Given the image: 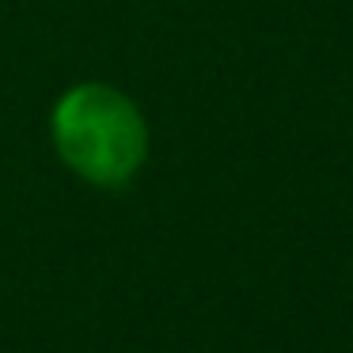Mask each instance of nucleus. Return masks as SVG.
I'll list each match as a JSON object with an SVG mask.
<instances>
[{
	"label": "nucleus",
	"mask_w": 353,
	"mask_h": 353,
	"mask_svg": "<svg viewBox=\"0 0 353 353\" xmlns=\"http://www.w3.org/2000/svg\"><path fill=\"white\" fill-rule=\"evenodd\" d=\"M54 152L80 183L122 190L148 163V122L141 107L114 84L84 80L57 95L50 110Z\"/></svg>",
	"instance_id": "1"
}]
</instances>
